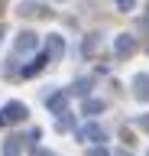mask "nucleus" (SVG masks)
I'll use <instances>...</instances> for the list:
<instances>
[{
    "instance_id": "nucleus-1",
    "label": "nucleus",
    "mask_w": 149,
    "mask_h": 156,
    "mask_svg": "<svg viewBox=\"0 0 149 156\" xmlns=\"http://www.w3.org/2000/svg\"><path fill=\"white\" fill-rule=\"evenodd\" d=\"M75 140H81V143H104L107 133H104V127H100V124H84V127L75 130Z\"/></svg>"
},
{
    "instance_id": "nucleus-2",
    "label": "nucleus",
    "mask_w": 149,
    "mask_h": 156,
    "mask_svg": "<svg viewBox=\"0 0 149 156\" xmlns=\"http://www.w3.org/2000/svg\"><path fill=\"white\" fill-rule=\"evenodd\" d=\"M26 114H29V107L23 104V101H7V104H3L7 124H20V120H26Z\"/></svg>"
},
{
    "instance_id": "nucleus-3",
    "label": "nucleus",
    "mask_w": 149,
    "mask_h": 156,
    "mask_svg": "<svg viewBox=\"0 0 149 156\" xmlns=\"http://www.w3.org/2000/svg\"><path fill=\"white\" fill-rule=\"evenodd\" d=\"M46 107H49V114L62 117V114H68V94L65 91H55V94L46 98Z\"/></svg>"
},
{
    "instance_id": "nucleus-4",
    "label": "nucleus",
    "mask_w": 149,
    "mask_h": 156,
    "mask_svg": "<svg viewBox=\"0 0 149 156\" xmlns=\"http://www.w3.org/2000/svg\"><path fill=\"white\" fill-rule=\"evenodd\" d=\"M133 94H136V101H149V75L146 72L133 75Z\"/></svg>"
},
{
    "instance_id": "nucleus-5",
    "label": "nucleus",
    "mask_w": 149,
    "mask_h": 156,
    "mask_svg": "<svg viewBox=\"0 0 149 156\" xmlns=\"http://www.w3.org/2000/svg\"><path fill=\"white\" fill-rule=\"evenodd\" d=\"M113 49H117L120 58H127V55H133V52H136V39H133V36H120Z\"/></svg>"
},
{
    "instance_id": "nucleus-6",
    "label": "nucleus",
    "mask_w": 149,
    "mask_h": 156,
    "mask_svg": "<svg viewBox=\"0 0 149 156\" xmlns=\"http://www.w3.org/2000/svg\"><path fill=\"white\" fill-rule=\"evenodd\" d=\"M104 101L100 98H84V104H81V114H88V117H94V114H104Z\"/></svg>"
},
{
    "instance_id": "nucleus-7",
    "label": "nucleus",
    "mask_w": 149,
    "mask_h": 156,
    "mask_svg": "<svg viewBox=\"0 0 149 156\" xmlns=\"http://www.w3.org/2000/svg\"><path fill=\"white\" fill-rule=\"evenodd\" d=\"M36 49V33H20L16 39V52H32Z\"/></svg>"
},
{
    "instance_id": "nucleus-8",
    "label": "nucleus",
    "mask_w": 149,
    "mask_h": 156,
    "mask_svg": "<svg viewBox=\"0 0 149 156\" xmlns=\"http://www.w3.org/2000/svg\"><path fill=\"white\" fill-rule=\"evenodd\" d=\"M65 55V42L62 36H49V58H62Z\"/></svg>"
},
{
    "instance_id": "nucleus-9",
    "label": "nucleus",
    "mask_w": 149,
    "mask_h": 156,
    "mask_svg": "<svg viewBox=\"0 0 149 156\" xmlns=\"http://www.w3.org/2000/svg\"><path fill=\"white\" fill-rule=\"evenodd\" d=\"M20 146H23L20 136H7L3 140V156H20Z\"/></svg>"
},
{
    "instance_id": "nucleus-10",
    "label": "nucleus",
    "mask_w": 149,
    "mask_h": 156,
    "mask_svg": "<svg viewBox=\"0 0 149 156\" xmlns=\"http://www.w3.org/2000/svg\"><path fill=\"white\" fill-rule=\"evenodd\" d=\"M75 94H78V98H88L91 94V78H78V81H75Z\"/></svg>"
},
{
    "instance_id": "nucleus-11",
    "label": "nucleus",
    "mask_w": 149,
    "mask_h": 156,
    "mask_svg": "<svg viewBox=\"0 0 149 156\" xmlns=\"http://www.w3.org/2000/svg\"><path fill=\"white\" fill-rule=\"evenodd\" d=\"M20 13H26V16H36V13H39V3H36V0H26V3H20Z\"/></svg>"
},
{
    "instance_id": "nucleus-12",
    "label": "nucleus",
    "mask_w": 149,
    "mask_h": 156,
    "mask_svg": "<svg viewBox=\"0 0 149 156\" xmlns=\"http://www.w3.org/2000/svg\"><path fill=\"white\" fill-rule=\"evenodd\" d=\"M84 156H110V150H107L104 143H94V146H91V150H88Z\"/></svg>"
},
{
    "instance_id": "nucleus-13",
    "label": "nucleus",
    "mask_w": 149,
    "mask_h": 156,
    "mask_svg": "<svg viewBox=\"0 0 149 156\" xmlns=\"http://www.w3.org/2000/svg\"><path fill=\"white\" fill-rule=\"evenodd\" d=\"M136 127H143V130L149 133V114H139V117H136Z\"/></svg>"
},
{
    "instance_id": "nucleus-14",
    "label": "nucleus",
    "mask_w": 149,
    "mask_h": 156,
    "mask_svg": "<svg viewBox=\"0 0 149 156\" xmlns=\"http://www.w3.org/2000/svg\"><path fill=\"white\" fill-rule=\"evenodd\" d=\"M117 7L120 10H133V7H136V0H117Z\"/></svg>"
},
{
    "instance_id": "nucleus-15",
    "label": "nucleus",
    "mask_w": 149,
    "mask_h": 156,
    "mask_svg": "<svg viewBox=\"0 0 149 156\" xmlns=\"http://www.w3.org/2000/svg\"><path fill=\"white\" fill-rule=\"evenodd\" d=\"M32 156H55V153H52V150H42V146H36V150H32Z\"/></svg>"
},
{
    "instance_id": "nucleus-16",
    "label": "nucleus",
    "mask_w": 149,
    "mask_h": 156,
    "mask_svg": "<svg viewBox=\"0 0 149 156\" xmlns=\"http://www.w3.org/2000/svg\"><path fill=\"white\" fill-rule=\"evenodd\" d=\"M3 124H7V117H3V111H0V127H3Z\"/></svg>"
},
{
    "instance_id": "nucleus-17",
    "label": "nucleus",
    "mask_w": 149,
    "mask_h": 156,
    "mask_svg": "<svg viewBox=\"0 0 149 156\" xmlns=\"http://www.w3.org/2000/svg\"><path fill=\"white\" fill-rule=\"evenodd\" d=\"M0 39H3V26H0Z\"/></svg>"
}]
</instances>
